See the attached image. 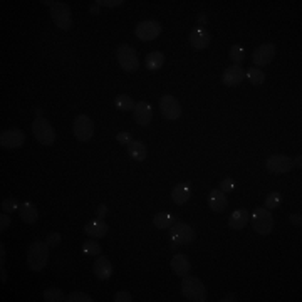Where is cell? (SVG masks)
Here are the masks:
<instances>
[{
    "label": "cell",
    "mask_w": 302,
    "mask_h": 302,
    "mask_svg": "<svg viewBox=\"0 0 302 302\" xmlns=\"http://www.w3.org/2000/svg\"><path fill=\"white\" fill-rule=\"evenodd\" d=\"M49 258V245L42 240H35L27 249V267L32 272H40Z\"/></svg>",
    "instance_id": "1"
},
{
    "label": "cell",
    "mask_w": 302,
    "mask_h": 302,
    "mask_svg": "<svg viewBox=\"0 0 302 302\" xmlns=\"http://www.w3.org/2000/svg\"><path fill=\"white\" fill-rule=\"evenodd\" d=\"M181 294L185 295L186 300L193 302H205L207 300V289H205L203 282L197 277L185 275L181 281Z\"/></svg>",
    "instance_id": "2"
},
{
    "label": "cell",
    "mask_w": 302,
    "mask_h": 302,
    "mask_svg": "<svg viewBox=\"0 0 302 302\" xmlns=\"http://www.w3.org/2000/svg\"><path fill=\"white\" fill-rule=\"evenodd\" d=\"M250 220H252L253 232H257L258 235H262V237L269 235L272 232V228H274V217H272L270 210H267L265 207L257 208L253 211Z\"/></svg>",
    "instance_id": "3"
},
{
    "label": "cell",
    "mask_w": 302,
    "mask_h": 302,
    "mask_svg": "<svg viewBox=\"0 0 302 302\" xmlns=\"http://www.w3.org/2000/svg\"><path fill=\"white\" fill-rule=\"evenodd\" d=\"M32 133L34 138L44 146H51L56 141V131L51 126V123L44 118H35L32 123Z\"/></svg>",
    "instance_id": "4"
},
{
    "label": "cell",
    "mask_w": 302,
    "mask_h": 302,
    "mask_svg": "<svg viewBox=\"0 0 302 302\" xmlns=\"http://www.w3.org/2000/svg\"><path fill=\"white\" fill-rule=\"evenodd\" d=\"M170 239L175 245H188L195 240V230L185 222H175L170 227Z\"/></svg>",
    "instance_id": "5"
},
{
    "label": "cell",
    "mask_w": 302,
    "mask_h": 302,
    "mask_svg": "<svg viewBox=\"0 0 302 302\" xmlns=\"http://www.w3.org/2000/svg\"><path fill=\"white\" fill-rule=\"evenodd\" d=\"M116 57H118L119 66L126 72L138 71V66H140V60H138V52H136V49H133L131 46H128V44L119 46L118 51H116Z\"/></svg>",
    "instance_id": "6"
},
{
    "label": "cell",
    "mask_w": 302,
    "mask_h": 302,
    "mask_svg": "<svg viewBox=\"0 0 302 302\" xmlns=\"http://www.w3.org/2000/svg\"><path fill=\"white\" fill-rule=\"evenodd\" d=\"M51 17L60 30H69L72 26L71 9L66 2H54L51 7Z\"/></svg>",
    "instance_id": "7"
},
{
    "label": "cell",
    "mask_w": 302,
    "mask_h": 302,
    "mask_svg": "<svg viewBox=\"0 0 302 302\" xmlns=\"http://www.w3.org/2000/svg\"><path fill=\"white\" fill-rule=\"evenodd\" d=\"M72 131H74V136L79 141H89L94 135V123L93 119L86 114H79L74 119V124H72Z\"/></svg>",
    "instance_id": "8"
},
{
    "label": "cell",
    "mask_w": 302,
    "mask_h": 302,
    "mask_svg": "<svg viewBox=\"0 0 302 302\" xmlns=\"http://www.w3.org/2000/svg\"><path fill=\"white\" fill-rule=\"evenodd\" d=\"M135 34H136V37L143 42L155 40L161 34V24L156 20H143L136 26Z\"/></svg>",
    "instance_id": "9"
},
{
    "label": "cell",
    "mask_w": 302,
    "mask_h": 302,
    "mask_svg": "<svg viewBox=\"0 0 302 302\" xmlns=\"http://www.w3.org/2000/svg\"><path fill=\"white\" fill-rule=\"evenodd\" d=\"M160 111L163 114V118L166 119H178L181 116V106L177 101V98H173L171 94H163L160 98Z\"/></svg>",
    "instance_id": "10"
},
{
    "label": "cell",
    "mask_w": 302,
    "mask_h": 302,
    "mask_svg": "<svg viewBox=\"0 0 302 302\" xmlns=\"http://www.w3.org/2000/svg\"><path fill=\"white\" fill-rule=\"evenodd\" d=\"M265 166H267V170L270 173L281 175V173L291 171L294 168V163L287 155H272L267 160V163H265Z\"/></svg>",
    "instance_id": "11"
},
{
    "label": "cell",
    "mask_w": 302,
    "mask_h": 302,
    "mask_svg": "<svg viewBox=\"0 0 302 302\" xmlns=\"http://www.w3.org/2000/svg\"><path fill=\"white\" fill-rule=\"evenodd\" d=\"M24 141H26V135H24L22 130H5L0 133V146L2 148H20Z\"/></svg>",
    "instance_id": "12"
},
{
    "label": "cell",
    "mask_w": 302,
    "mask_h": 302,
    "mask_svg": "<svg viewBox=\"0 0 302 302\" xmlns=\"http://www.w3.org/2000/svg\"><path fill=\"white\" fill-rule=\"evenodd\" d=\"M274 57H275V47H274V44H270V42L258 46L252 54V60H253V64H255V68L257 66L261 68V66L270 64Z\"/></svg>",
    "instance_id": "13"
},
{
    "label": "cell",
    "mask_w": 302,
    "mask_h": 302,
    "mask_svg": "<svg viewBox=\"0 0 302 302\" xmlns=\"http://www.w3.org/2000/svg\"><path fill=\"white\" fill-rule=\"evenodd\" d=\"M244 79H245V69L239 64H232L230 68H227L225 72H223L222 84L223 86L233 88V86H239Z\"/></svg>",
    "instance_id": "14"
},
{
    "label": "cell",
    "mask_w": 302,
    "mask_h": 302,
    "mask_svg": "<svg viewBox=\"0 0 302 302\" xmlns=\"http://www.w3.org/2000/svg\"><path fill=\"white\" fill-rule=\"evenodd\" d=\"M133 116H135V121L140 126H148L151 119H153V107H151L149 102L140 101L136 102L135 110H133Z\"/></svg>",
    "instance_id": "15"
},
{
    "label": "cell",
    "mask_w": 302,
    "mask_h": 302,
    "mask_svg": "<svg viewBox=\"0 0 302 302\" xmlns=\"http://www.w3.org/2000/svg\"><path fill=\"white\" fill-rule=\"evenodd\" d=\"M107 230H110V227H107V223L104 219H96L93 222L86 223V227H84V233L88 235L91 239H102L106 237Z\"/></svg>",
    "instance_id": "16"
},
{
    "label": "cell",
    "mask_w": 302,
    "mask_h": 302,
    "mask_svg": "<svg viewBox=\"0 0 302 302\" xmlns=\"http://www.w3.org/2000/svg\"><path fill=\"white\" fill-rule=\"evenodd\" d=\"M210 34H208V30H205L203 27H195L191 30V34H190V42H191V46L195 47L197 51H203V49H207V47L210 46Z\"/></svg>",
    "instance_id": "17"
},
{
    "label": "cell",
    "mask_w": 302,
    "mask_h": 302,
    "mask_svg": "<svg viewBox=\"0 0 302 302\" xmlns=\"http://www.w3.org/2000/svg\"><path fill=\"white\" fill-rule=\"evenodd\" d=\"M93 270H94V275L98 277L99 281H107L113 275V265H111V262L107 261V257H102V255H99L94 261Z\"/></svg>",
    "instance_id": "18"
},
{
    "label": "cell",
    "mask_w": 302,
    "mask_h": 302,
    "mask_svg": "<svg viewBox=\"0 0 302 302\" xmlns=\"http://www.w3.org/2000/svg\"><path fill=\"white\" fill-rule=\"evenodd\" d=\"M249 220H250L249 211L245 208H239V210H235L230 215V219H228V227H230L232 230H244Z\"/></svg>",
    "instance_id": "19"
},
{
    "label": "cell",
    "mask_w": 302,
    "mask_h": 302,
    "mask_svg": "<svg viewBox=\"0 0 302 302\" xmlns=\"http://www.w3.org/2000/svg\"><path fill=\"white\" fill-rule=\"evenodd\" d=\"M208 205H210L211 210L217 211V213H222V211H225L227 205H228L225 193H223L222 190H211L210 195H208Z\"/></svg>",
    "instance_id": "20"
},
{
    "label": "cell",
    "mask_w": 302,
    "mask_h": 302,
    "mask_svg": "<svg viewBox=\"0 0 302 302\" xmlns=\"http://www.w3.org/2000/svg\"><path fill=\"white\" fill-rule=\"evenodd\" d=\"M171 269L178 277H185V275H188L191 264L188 261V257L183 255V253H178V255H175L171 258Z\"/></svg>",
    "instance_id": "21"
},
{
    "label": "cell",
    "mask_w": 302,
    "mask_h": 302,
    "mask_svg": "<svg viewBox=\"0 0 302 302\" xmlns=\"http://www.w3.org/2000/svg\"><path fill=\"white\" fill-rule=\"evenodd\" d=\"M190 197H191V188L188 183H178L177 186H173L171 198L177 205H185L190 200Z\"/></svg>",
    "instance_id": "22"
},
{
    "label": "cell",
    "mask_w": 302,
    "mask_h": 302,
    "mask_svg": "<svg viewBox=\"0 0 302 302\" xmlns=\"http://www.w3.org/2000/svg\"><path fill=\"white\" fill-rule=\"evenodd\" d=\"M19 215H20L22 222L35 223V222H37V219H39V210H37V207H35L32 202H26V203H20Z\"/></svg>",
    "instance_id": "23"
},
{
    "label": "cell",
    "mask_w": 302,
    "mask_h": 302,
    "mask_svg": "<svg viewBox=\"0 0 302 302\" xmlns=\"http://www.w3.org/2000/svg\"><path fill=\"white\" fill-rule=\"evenodd\" d=\"M128 155L135 161H144L148 155V148L143 141H131L128 144Z\"/></svg>",
    "instance_id": "24"
},
{
    "label": "cell",
    "mask_w": 302,
    "mask_h": 302,
    "mask_svg": "<svg viewBox=\"0 0 302 302\" xmlns=\"http://www.w3.org/2000/svg\"><path fill=\"white\" fill-rule=\"evenodd\" d=\"M177 222V215L168 213V211H161V213H156L153 217V225L160 230H165V228H170L173 223Z\"/></svg>",
    "instance_id": "25"
},
{
    "label": "cell",
    "mask_w": 302,
    "mask_h": 302,
    "mask_svg": "<svg viewBox=\"0 0 302 302\" xmlns=\"http://www.w3.org/2000/svg\"><path fill=\"white\" fill-rule=\"evenodd\" d=\"M144 64H146L148 71H158V69H161V66L165 64V54L160 51L149 52L146 56V62Z\"/></svg>",
    "instance_id": "26"
},
{
    "label": "cell",
    "mask_w": 302,
    "mask_h": 302,
    "mask_svg": "<svg viewBox=\"0 0 302 302\" xmlns=\"http://www.w3.org/2000/svg\"><path fill=\"white\" fill-rule=\"evenodd\" d=\"M245 76H247V79L250 81V84H253V86H261V84H264V81H265L264 71H261V68H255V66H252V68L247 69Z\"/></svg>",
    "instance_id": "27"
},
{
    "label": "cell",
    "mask_w": 302,
    "mask_h": 302,
    "mask_svg": "<svg viewBox=\"0 0 302 302\" xmlns=\"http://www.w3.org/2000/svg\"><path fill=\"white\" fill-rule=\"evenodd\" d=\"M114 106L118 107L119 111H133L135 110V106H136V102L133 101L128 94H119L116 96V99H114Z\"/></svg>",
    "instance_id": "28"
},
{
    "label": "cell",
    "mask_w": 302,
    "mask_h": 302,
    "mask_svg": "<svg viewBox=\"0 0 302 302\" xmlns=\"http://www.w3.org/2000/svg\"><path fill=\"white\" fill-rule=\"evenodd\" d=\"M42 299H44L46 302H60V300H66L64 292L60 291V289H57V287L46 289V291L42 292Z\"/></svg>",
    "instance_id": "29"
},
{
    "label": "cell",
    "mask_w": 302,
    "mask_h": 302,
    "mask_svg": "<svg viewBox=\"0 0 302 302\" xmlns=\"http://www.w3.org/2000/svg\"><path fill=\"white\" fill-rule=\"evenodd\" d=\"M82 253L86 257H98L101 253V245L96 240H88L82 244Z\"/></svg>",
    "instance_id": "30"
},
{
    "label": "cell",
    "mask_w": 302,
    "mask_h": 302,
    "mask_svg": "<svg viewBox=\"0 0 302 302\" xmlns=\"http://www.w3.org/2000/svg\"><path fill=\"white\" fill-rule=\"evenodd\" d=\"M0 207H2L4 213H12V211H17L20 208V203L17 202V198H5Z\"/></svg>",
    "instance_id": "31"
},
{
    "label": "cell",
    "mask_w": 302,
    "mask_h": 302,
    "mask_svg": "<svg viewBox=\"0 0 302 302\" xmlns=\"http://www.w3.org/2000/svg\"><path fill=\"white\" fill-rule=\"evenodd\" d=\"M265 208L267 210H274V208H277L281 205V195L277 191H272L270 195L265 198Z\"/></svg>",
    "instance_id": "32"
},
{
    "label": "cell",
    "mask_w": 302,
    "mask_h": 302,
    "mask_svg": "<svg viewBox=\"0 0 302 302\" xmlns=\"http://www.w3.org/2000/svg\"><path fill=\"white\" fill-rule=\"evenodd\" d=\"M66 300L68 302H93V299H91V295L84 294L81 291H76V292H71L68 297H66Z\"/></svg>",
    "instance_id": "33"
},
{
    "label": "cell",
    "mask_w": 302,
    "mask_h": 302,
    "mask_svg": "<svg viewBox=\"0 0 302 302\" xmlns=\"http://www.w3.org/2000/svg\"><path fill=\"white\" fill-rule=\"evenodd\" d=\"M230 59L233 60V64H242V60L245 59V51L240 46H233L230 49Z\"/></svg>",
    "instance_id": "34"
},
{
    "label": "cell",
    "mask_w": 302,
    "mask_h": 302,
    "mask_svg": "<svg viewBox=\"0 0 302 302\" xmlns=\"http://www.w3.org/2000/svg\"><path fill=\"white\" fill-rule=\"evenodd\" d=\"M60 242H62V237H60V233H57V232L49 233L47 235V239H46V244L49 247H57Z\"/></svg>",
    "instance_id": "35"
},
{
    "label": "cell",
    "mask_w": 302,
    "mask_h": 302,
    "mask_svg": "<svg viewBox=\"0 0 302 302\" xmlns=\"http://www.w3.org/2000/svg\"><path fill=\"white\" fill-rule=\"evenodd\" d=\"M220 190H222L223 193H232V191L235 190V185H233L232 178L222 180V181H220Z\"/></svg>",
    "instance_id": "36"
},
{
    "label": "cell",
    "mask_w": 302,
    "mask_h": 302,
    "mask_svg": "<svg viewBox=\"0 0 302 302\" xmlns=\"http://www.w3.org/2000/svg\"><path fill=\"white\" fill-rule=\"evenodd\" d=\"M114 302H131V294L130 292H126V291H119L114 294V297H113Z\"/></svg>",
    "instance_id": "37"
},
{
    "label": "cell",
    "mask_w": 302,
    "mask_h": 302,
    "mask_svg": "<svg viewBox=\"0 0 302 302\" xmlns=\"http://www.w3.org/2000/svg\"><path fill=\"white\" fill-rule=\"evenodd\" d=\"M116 140H118L119 144H126V146H128V144L133 141V140H131V135H130L128 131H121V133H118Z\"/></svg>",
    "instance_id": "38"
},
{
    "label": "cell",
    "mask_w": 302,
    "mask_h": 302,
    "mask_svg": "<svg viewBox=\"0 0 302 302\" xmlns=\"http://www.w3.org/2000/svg\"><path fill=\"white\" fill-rule=\"evenodd\" d=\"M96 4L102 5V7H118V5L124 4V2H123V0H98Z\"/></svg>",
    "instance_id": "39"
},
{
    "label": "cell",
    "mask_w": 302,
    "mask_h": 302,
    "mask_svg": "<svg viewBox=\"0 0 302 302\" xmlns=\"http://www.w3.org/2000/svg\"><path fill=\"white\" fill-rule=\"evenodd\" d=\"M9 227H10V217L2 211V215H0V232H5Z\"/></svg>",
    "instance_id": "40"
},
{
    "label": "cell",
    "mask_w": 302,
    "mask_h": 302,
    "mask_svg": "<svg viewBox=\"0 0 302 302\" xmlns=\"http://www.w3.org/2000/svg\"><path fill=\"white\" fill-rule=\"evenodd\" d=\"M289 220H291L295 227H300L302 225V217H300V213H291V215H289Z\"/></svg>",
    "instance_id": "41"
},
{
    "label": "cell",
    "mask_w": 302,
    "mask_h": 302,
    "mask_svg": "<svg viewBox=\"0 0 302 302\" xmlns=\"http://www.w3.org/2000/svg\"><path fill=\"white\" fill-rule=\"evenodd\" d=\"M96 213H98V217H99V219H104V217H106V213H107V207H106L104 203H101L99 207H98V211H96Z\"/></svg>",
    "instance_id": "42"
},
{
    "label": "cell",
    "mask_w": 302,
    "mask_h": 302,
    "mask_svg": "<svg viewBox=\"0 0 302 302\" xmlns=\"http://www.w3.org/2000/svg\"><path fill=\"white\" fill-rule=\"evenodd\" d=\"M0 262H2V267H4V262H5V250H4V245H0Z\"/></svg>",
    "instance_id": "43"
},
{
    "label": "cell",
    "mask_w": 302,
    "mask_h": 302,
    "mask_svg": "<svg viewBox=\"0 0 302 302\" xmlns=\"http://www.w3.org/2000/svg\"><path fill=\"white\" fill-rule=\"evenodd\" d=\"M198 24H200V26H203V24H207V15H203V14L198 15ZM200 26H198V27H200Z\"/></svg>",
    "instance_id": "44"
},
{
    "label": "cell",
    "mask_w": 302,
    "mask_h": 302,
    "mask_svg": "<svg viewBox=\"0 0 302 302\" xmlns=\"http://www.w3.org/2000/svg\"><path fill=\"white\" fill-rule=\"evenodd\" d=\"M292 163H294V166L300 168V163H302V156H300V155H299V156H295V160H292Z\"/></svg>",
    "instance_id": "45"
},
{
    "label": "cell",
    "mask_w": 302,
    "mask_h": 302,
    "mask_svg": "<svg viewBox=\"0 0 302 302\" xmlns=\"http://www.w3.org/2000/svg\"><path fill=\"white\" fill-rule=\"evenodd\" d=\"M91 12H93V14H99V5L94 2V5H91Z\"/></svg>",
    "instance_id": "46"
},
{
    "label": "cell",
    "mask_w": 302,
    "mask_h": 302,
    "mask_svg": "<svg viewBox=\"0 0 302 302\" xmlns=\"http://www.w3.org/2000/svg\"><path fill=\"white\" fill-rule=\"evenodd\" d=\"M0 281H2V282H5V281H7V274H5L4 267H2V275H0Z\"/></svg>",
    "instance_id": "47"
},
{
    "label": "cell",
    "mask_w": 302,
    "mask_h": 302,
    "mask_svg": "<svg viewBox=\"0 0 302 302\" xmlns=\"http://www.w3.org/2000/svg\"><path fill=\"white\" fill-rule=\"evenodd\" d=\"M223 302H227V300H235V294H232V295H227L225 299H222Z\"/></svg>",
    "instance_id": "48"
}]
</instances>
